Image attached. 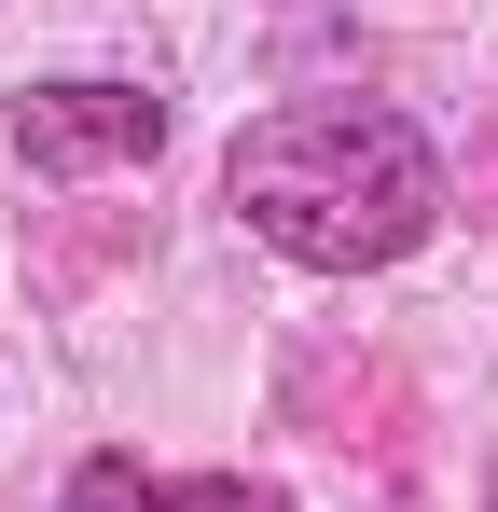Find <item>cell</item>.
Segmentation results:
<instances>
[{
    "mask_svg": "<svg viewBox=\"0 0 498 512\" xmlns=\"http://www.w3.org/2000/svg\"><path fill=\"white\" fill-rule=\"evenodd\" d=\"M14 153H28L42 180H111V167H153V153H166V97H153V84H111V70L28 84V97H14Z\"/></svg>",
    "mask_w": 498,
    "mask_h": 512,
    "instance_id": "2",
    "label": "cell"
},
{
    "mask_svg": "<svg viewBox=\"0 0 498 512\" xmlns=\"http://www.w3.org/2000/svg\"><path fill=\"white\" fill-rule=\"evenodd\" d=\"M222 208L305 277H374L443 222V153L388 97H291L222 153Z\"/></svg>",
    "mask_w": 498,
    "mask_h": 512,
    "instance_id": "1",
    "label": "cell"
},
{
    "mask_svg": "<svg viewBox=\"0 0 498 512\" xmlns=\"http://www.w3.org/2000/svg\"><path fill=\"white\" fill-rule=\"evenodd\" d=\"M166 512H291V499L249 485V471H194V485H166Z\"/></svg>",
    "mask_w": 498,
    "mask_h": 512,
    "instance_id": "4",
    "label": "cell"
},
{
    "mask_svg": "<svg viewBox=\"0 0 498 512\" xmlns=\"http://www.w3.org/2000/svg\"><path fill=\"white\" fill-rule=\"evenodd\" d=\"M70 512H166V485L139 471V457H83V471H70Z\"/></svg>",
    "mask_w": 498,
    "mask_h": 512,
    "instance_id": "3",
    "label": "cell"
}]
</instances>
